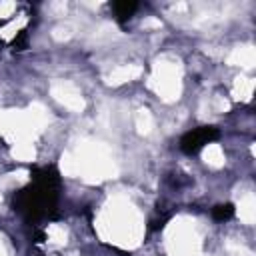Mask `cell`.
<instances>
[{
    "instance_id": "5bb4252c",
    "label": "cell",
    "mask_w": 256,
    "mask_h": 256,
    "mask_svg": "<svg viewBox=\"0 0 256 256\" xmlns=\"http://www.w3.org/2000/svg\"><path fill=\"white\" fill-rule=\"evenodd\" d=\"M72 36H74V24H70V22H62V24L52 28V38L58 40V42L70 40Z\"/></svg>"
},
{
    "instance_id": "44dd1931",
    "label": "cell",
    "mask_w": 256,
    "mask_h": 256,
    "mask_svg": "<svg viewBox=\"0 0 256 256\" xmlns=\"http://www.w3.org/2000/svg\"><path fill=\"white\" fill-rule=\"evenodd\" d=\"M0 256H8V252H6V246H4V242H2V236H0Z\"/></svg>"
},
{
    "instance_id": "8fae6325",
    "label": "cell",
    "mask_w": 256,
    "mask_h": 256,
    "mask_svg": "<svg viewBox=\"0 0 256 256\" xmlns=\"http://www.w3.org/2000/svg\"><path fill=\"white\" fill-rule=\"evenodd\" d=\"M46 236L52 246H64L68 242V230L62 224H50L46 230Z\"/></svg>"
},
{
    "instance_id": "e0dca14e",
    "label": "cell",
    "mask_w": 256,
    "mask_h": 256,
    "mask_svg": "<svg viewBox=\"0 0 256 256\" xmlns=\"http://www.w3.org/2000/svg\"><path fill=\"white\" fill-rule=\"evenodd\" d=\"M16 8L14 2H0V18L2 16H10V12Z\"/></svg>"
},
{
    "instance_id": "5b68a950",
    "label": "cell",
    "mask_w": 256,
    "mask_h": 256,
    "mask_svg": "<svg viewBox=\"0 0 256 256\" xmlns=\"http://www.w3.org/2000/svg\"><path fill=\"white\" fill-rule=\"evenodd\" d=\"M228 66H240V68H254L256 64V50L252 44H238L230 50V54L226 56Z\"/></svg>"
},
{
    "instance_id": "52a82bcc",
    "label": "cell",
    "mask_w": 256,
    "mask_h": 256,
    "mask_svg": "<svg viewBox=\"0 0 256 256\" xmlns=\"http://www.w3.org/2000/svg\"><path fill=\"white\" fill-rule=\"evenodd\" d=\"M236 214H238V218L244 224H248V226L254 224V220H256V200H254V194L252 192H248V194H244L240 198Z\"/></svg>"
},
{
    "instance_id": "7c38bea8",
    "label": "cell",
    "mask_w": 256,
    "mask_h": 256,
    "mask_svg": "<svg viewBox=\"0 0 256 256\" xmlns=\"http://www.w3.org/2000/svg\"><path fill=\"white\" fill-rule=\"evenodd\" d=\"M12 156L16 160H34L36 156V150L32 146V142H16V146L12 148Z\"/></svg>"
},
{
    "instance_id": "7a4b0ae2",
    "label": "cell",
    "mask_w": 256,
    "mask_h": 256,
    "mask_svg": "<svg viewBox=\"0 0 256 256\" xmlns=\"http://www.w3.org/2000/svg\"><path fill=\"white\" fill-rule=\"evenodd\" d=\"M96 230L106 242L122 248H136L144 234V220L134 204L124 198H114L100 212Z\"/></svg>"
},
{
    "instance_id": "8992f818",
    "label": "cell",
    "mask_w": 256,
    "mask_h": 256,
    "mask_svg": "<svg viewBox=\"0 0 256 256\" xmlns=\"http://www.w3.org/2000/svg\"><path fill=\"white\" fill-rule=\"evenodd\" d=\"M140 74H142V66L140 64H122V66H116L112 72H108L104 76V82L108 86H120L124 82L136 80Z\"/></svg>"
},
{
    "instance_id": "3957f363",
    "label": "cell",
    "mask_w": 256,
    "mask_h": 256,
    "mask_svg": "<svg viewBox=\"0 0 256 256\" xmlns=\"http://www.w3.org/2000/svg\"><path fill=\"white\" fill-rule=\"evenodd\" d=\"M150 86L164 102H176L182 94V62L174 56H160L150 74Z\"/></svg>"
},
{
    "instance_id": "ba28073f",
    "label": "cell",
    "mask_w": 256,
    "mask_h": 256,
    "mask_svg": "<svg viewBox=\"0 0 256 256\" xmlns=\"http://www.w3.org/2000/svg\"><path fill=\"white\" fill-rule=\"evenodd\" d=\"M252 90H254V80L240 74L234 78V86H232V96L234 100H242V102H248L250 96H252Z\"/></svg>"
},
{
    "instance_id": "ffe728a7",
    "label": "cell",
    "mask_w": 256,
    "mask_h": 256,
    "mask_svg": "<svg viewBox=\"0 0 256 256\" xmlns=\"http://www.w3.org/2000/svg\"><path fill=\"white\" fill-rule=\"evenodd\" d=\"M50 8H52L54 12H64V10H66V2H56V4H52Z\"/></svg>"
},
{
    "instance_id": "277c9868",
    "label": "cell",
    "mask_w": 256,
    "mask_h": 256,
    "mask_svg": "<svg viewBox=\"0 0 256 256\" xmlns=\"http://www.w3.org/2000/svg\"><path fill=\"white\" fill-rule=\"evenodd\" d=\"M50 96L72 112H82L86 108V100L80 88L70 80H54L50 84Z\"/></svg>"
},
{
    "instance_id": "4fadbf2b",
    "label": "cell",
    "mask_w": 256,
    "mask_h": 256,
    "mask_svg": "<svg viewBox=\"0 0 256 256\" xmlns=\"http://www.w3.org/2000/svg\"><path fill=\"white\" fill-rule=\"evenodd\" d=\"M28 180V172L26 170H16V172H10L6 176L0 178V188H12V186H20Z\"/></svg>"
},
{
    "instance_id": "9c48e42d",
    "label": "cell",
    "mask_w": 256,
    "mask_h": 256,
    "mask_svg": "<svg viewBox=\"0 0 256 256\" xmlns=\"http://www.w3.org/2000/svg\"><path fill=\"white\" fill-rule=\"evenodd\" d=\"M202 160L212 166V168H222L224 162H226V156H224V150L220 144H208L204 150H202Z\"/></svg>"
},
{
    "instance_id": "d6986e66",
    "label": "cell",
    "mask_w": 256,
    "mask_h": 256,
    "mask_svg": "<svg viewBox=\"0 0 256 256\" xmlns=\"http://www.w3.org/2000/svg\"><path fill=\"white\" fill-rule=\"evenodd\" d=\"M8 118H10V112H0V132L8 130Z\"/></svg>"
},
{
    "instance_id": "ac0fdd59",
    "label": "cell",
    "mask_w": 256,
    "mask_h": 256,
    "mask_svg": "<svg viewBox=\"0 0 256 256\" xmlns=\"http://www.w3.org/2000/svg\"><path fill=\"white\" fill-rule=\"evenodd\" d=\"M160 26H162V22L156 20V18H148V20L142 22V28H160Z\"/></svg>"
},
{
    "instance_id": "2e32d148",
    "label": "cell",
    "mask_w": 256,
    "mask_h": 256,
    "mask_svg": "<svg viewBox=\"0 0 256 256\" xmlns=\"http://www.w3.org/2000/svg\"><path fill=\"white\" fill-rule=\"evenodd\" d=\"M214 110H216V112H228V110H230L228 100H224L222 96H216V98H214Z\"/></svg>"
},
{
    "instance_id": "6da1fadb",
    "label": "cell",
    "mask_w": 256,
    "mask_h": 256,
    "mask_svg": "<svg viewBox=\"0 0 256 256\" xmlns=\"http://www.w3.org/2000/svg\"><path fill=\"white\" fill-rule=\"evenodd\" d=\"M60 170L64 176L82 178L88 184H98L118 174V166L108 146L92 140H84L76 146V150L64 152L60 158Z\"/></svg>"
},
{
    "instance_id": "9a60e30c",
    "label": "cell",
    "mask_w": 256,
    "mask_h": 256,
    "mask_svg": "<svg viewBox=\"0 0 256 256\" xmlns=\"http://www.w3.org/2000/svg\"><path fill=\"white\" fill-rule=\"evenodd\" d=\"M116 34V26H112V24H104L98 32H96V40H100V38H110V36H114Z\"/></svg>"
},
{
    "instance_id": "30bf717a",
    "label": "cell",
    "mask_w": 256,
    "mask_h": 256,
    "mask_svg": "<svg viewBox=\"0 0 256 256\" xmlns=\"http://www.w3.org/2000/svg\"><path fill=\"white\" fill-rule=\"evenodd\" d=\"M152 128H154V118H152L150 110L148 108H140L136 112V130H138V134L148 136L152 132Z\"/></svg>"
}]
</instances>
